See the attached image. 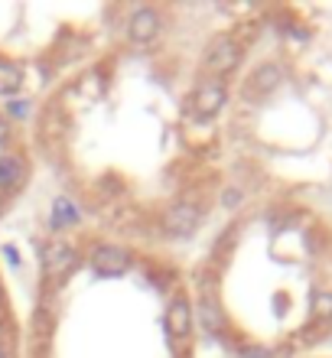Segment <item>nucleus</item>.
<instances>
[{"label": "nucleus", "mask_w": 332, "mask_h": 358, "mask_svg": "<svg viewBox=\"0 0 332 358\" xmlns=\"http://www.w3.org/2000/svg\"><path fill=\"white\" fill-rule=\"evenodd\" d=\"M202 222H205V206L196 202V199H176L160 212V231L173 241L192 238Z\"/></svg>", "instance_id": "obj_2"}, {"label": "nucleus", "mask_w": 332, "mask_h": 358, "mask_svg": "<svg viewBox=\"0 0 332 358\" xmlns=\"http://www.w3.org/2000/svg\"><path fill=\"white\" fill-rule=\"evenodd\" d=\"M284 85V69L277 66V62H261L254 66V72L245 78V98L247 101H264L277 88Z\"/></svg>", "instance_id": "obj_9"}, {"label": "nucleus", "mask_w": 332, "mask_h": 358, "mask_svg": "<svg viewBox=\"0 0 332 358\" xmlns=\"http://www.w3.org/2000/svg\"><path fill=\"white\" fill-rule=\"evenodd\" d=\"M27 157L23 153H3L0 157V196H7V192H17L23 182H27Z\"/></svg>", "instance_id": "obj_10"}, {"label": "nucleus", "mask_w": 332, "mask_h": 358, "mask_svg": "<svg viewBox=\"0 0 332 358\" xmlns=\"http://www.w3.org/2000/svg\"><path fill=\"white\" fill-rule=\"evenodd\" d=\"M23 78H27V72H23L17 59L0 56V98H7V101L17 98L20 88H23Z\"/></svg>", "instance_id": "obj_11"}, {"label": "nucleus", "mask_w": 332, "mask_h": 358, "mask_svg": "<svg viewBox=\"0 0 332 358\" xmlns=\"http://www.w3.org/2000/svg\"><path fill=\"white\" fill-rule=\"evenodd\" d=\"M27 114H29V101H27V98H10L3 117L10 121V117H27Z\"/></svg>", "instance_id": "obj_14"}, {"label": "nucleus", "mask_w": 332, "mask_h": 358, "mask_svg": "<svg viewBox=\"0 0 332 358\" xmlns=\"http://www.w3.org/2000/svg\"><path fill=\"white\" fill-rule=\"evenodd\" d=\"M88 264L98 277H121V273L131 271L133 255L124 245H111V241H101V245L92 248L88 255Z\"/></svg>", "instance_id": "obj_7"}, {"label": "nucleus", "mask_w": 332, "mask_h": 358, "mask_svg": "<svg viewBox=\"0 0 332 358\" xmlns=\"http://www.w3.org/2000/svg\"><path fill=\"white\" fill-rule=\"evenodd\" d=\"M163 36V13L157 7H137L127 17V39L133 46H153Z\"/></svg>", "instance_id": "obj_8"}, {"label": "nucleus", "mask_w": 332, "mask_h": 358, "mask_svg": "<svg viewBox=\"0 0 332 358\" xmlns=\"http://www.w3.org/2000/svg\"><path fill=\"white\" fill-rule=\"evenodd\" d=\"M82 255H78V248H72L68 241L62 238H52L43 245V280L46 283H62L68 273L78 267Z\"/></svg>", "instance_id": "obj_5"}, {"label": "nucleus", "mask_w": 332, "mask_h": 358, "mask_svg": "<svg viewBox=\"0 0 332 358\" xmlns=\"http://www.w3.org/2000/svg\"><path fill=\"white\" fill-rule=\"evenodd\" d=\"M192 316H199L202 329L209 332V336H215V339H222V336H225L228 316H225L222 300H219V283H215V277H209V273H205V277H199V303H196Z\"/></svg>", "instance_id": "obj_4"}, {"label": "nucleus", "mask_w": 332, "mask_h": 358, "mask_svg": "<svg viewBox=\"0 0 332 358\" xmlns=\"http://www.w3.org/2000/svg\"><path fill=\"white\" fill-rule=\"evenodd\" d=\"M0 303H3V283H0Z\"/></svg>", "instance_id": "obj_17"}, {"label": "nucleus", "mask_w": 332, "mask_h": 358, "mask_svg": "<svg viewBox=\"0 0 332 358\" xmlns=\"http://www.w3.org/2000/svg\"><path fill=\"white\" fill-rule=\"evenodd\" d=\"M310 313H313V320L323 322V326L332 322V290L329 287H319V290L310 293Z\"/></svg>", "instance_id": "obj_12"}, {"label": "nucleus", "mask_w": 332, "mask_h": 358, "mask_svg": "<svg viewBox=\"0 0 332 358\" xmlns=\"http://www.w3.org/2000/svg\"><path fill=\"white\" fill-rule=\"evenodd\" d=\"M0 208H3V196H0Z\"/></svg>", "instance_id": "obj_18"}, {"label": "nucleus", "mask_w": 332, "mask_h": 358, "mask_svg": "<svg viewBox=\"0 0 332 358\" xmlns=\"http://www.w3.org/2000/svg\"><path fill=\"white\" fill-rule=\"evenodd\" d=\"M3 257H7V261H10V264H17V248H3Z\"/></svg>", "instance_id": "obj_16"}, {"label": "nucleus", "mask_w": 332, "mask_h": 358, "mask_svg": "<svg viewBox=\"0 0 332 358\" xmlns=\"http://www.w3.org/2000/svg\"><path fill=\"white\" fill-rule=\"evenodd\" d=\"M78 222V208L68 202V199H56L52 202V218H49V225L52 228H66V225H75Z\"/></svg>", "instance_id": "obj_13"}, {"label": "nucleus", "mask_w": 332, "mask_h": 358, "mask_svg": "<svg viewBox=\"0 0 332 358\" xmlns=\"http://www.w3.org/2000/svg\"><path fill=\"white\" fill-rule=\"evenodd\" d=\"M7 141H10V121L3 117V114H0V147H3Z\"/></svg>", "instance_id": "obj_15"}, {"label": "nucleus", "mask_w": 332, "mask_h": 358, "mask_svg": "<svg viewBox=\"0 0 332 358\" xmlns=\"http://www.w3.org/2000/svg\"><path fill=\"white\" fill-rule=\"evenodd\" d=\"M192 329H196V316H192V303L186 293H176L166 306V332H170L173 345H180L182 352L189 349Z\"/></svg>", "instance_id": "obj_6"}, {"label": "nucleus", "mask_w": 332, "mask_h": 358, "mask_svg": "<svg viewBox=\"0 0 332 358\" xmlns=\"http://www.w3.org/2000/svg\"><path fill=\"white\" fill-rule=\"evenodd\" d=\"M228 104V85L222 78H199L196 88L186 98V111L196 117V121H212L219 117L222 108Z\"/></svg>", "instance_id": "obj_3"}, {"label": "nucleus", "mask_w": 332, "mask_h": 358, "mask_svg": "<svg viewBox=\"0 0 332 358\" xmlns=\"http://www.w3.org/2000/svg\"><path fill=\"white\" fill-rule=\"evenodd\" d=\"M241 59H245V46L231 33H219L202 49L199 72H202V78H225L241 66Z\"/></svg>", "instance_id": "obj_1"}]
</instances>
